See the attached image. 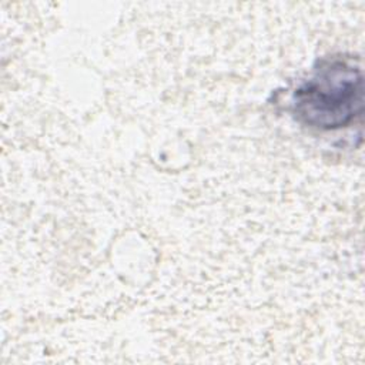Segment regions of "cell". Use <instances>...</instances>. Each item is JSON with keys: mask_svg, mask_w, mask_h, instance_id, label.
Returning <instances> with one entry per match:
<instances>
[{"mask_svg": "<svg viewBox=\"0 0 365 365\" xmlns=\"http://www.w3.org/2000/svg\"><path fill=\"white\" fill-rule=\"evenodd\" d=\"M297 120L318 130H336L362 111V71L345 57L322 58L294 93Z\"/></svg>", "mask_w": 365, "mask_h": 365, "instance_id": "6da1fadb", "label": "cell"}]
</instances>
